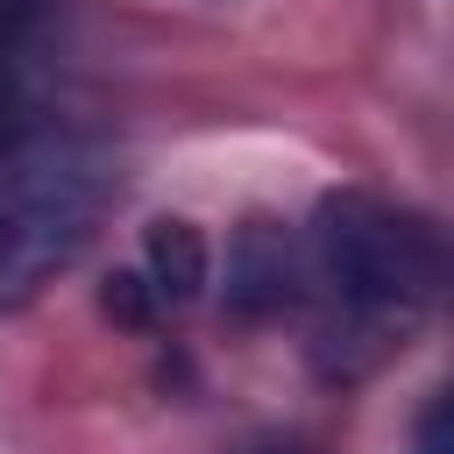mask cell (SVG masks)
I'll use <instances>...</instances> for the list:
<instances>
[{
    "label": "cell",
    "mask_w": 454,
    "mask_h": 454,
    "mask_svg": "<svg viewBox=\"0 0 454 454\" xmlns=\"http://www.w3.org/2000/svg\"><path fill=\"white\" fill-rule=\"evenodd\" d=\"M298 248H305V298L326 305L319 340L362 348V355L404 340L440 298V270H447L433 220L369 192L326 199Z\"/></svg>",
    "instance_id": "6da1fadb"
},
{
    "label": "cell",
    "mask_w": 454,
    "mask_h": 454,
    "mask_svg": "<svg viewBox=\"0 0 454 454\" xmlns=\"http://www.w3.org/2000/svg\"><path fill=\"white\" fill-rule=\"evenodd\" d=\"M106 163L71 135H14L0 142V305L35 298L106 213Z\"/></svg>",
    "instance_id": "7a4b0ae2"
},
{
    "label": "cell",
    "mask_w": 454,
    "mask_h": 454,
    "mask_svg": "<svg viewBox=\"0 0 454 454\" xmlns=\"http://www.w3.org/2000/svg\"><path fill=\"white\" fill-rule=\"evenodd\" d=\"M305 298V248L270 227V220H248L234 234V255H227V305L234 312H284Z\"/></svg>",
    "instance_id": "3957f363"
},
{
    "label": "cell",
    "mask_w": 454,
    "mask_h": 454,
    "mask_svg": "<svg viewBox=\"0 0 454 454\" xmlns=\"http://www.w3.org/2000/svg\"><path fill=\"white\" fill-rule=\"evenodd\" d=\"M142 277L163 305H184L199 298L206 284V234L192 220H149V241H142Z\"/></svg>",
    "instance_id": "277c9868"
},
{
    "label": "cell",
    "mask_w": 454,
    "mask_h": 454,
    "mask_svg": "<svg viewBox=\"0 0 454 454\" xmlns=\"http://www.w3.org/2000/svg\"><path fill=\"white\" fill-rule=\"evenodd\" d=\"M106 312H114V319H128V326H149V319L163 312V298L149 291V277H142V270H121V277L106 284Z\"/></svg>",
    "instance_id": "5b68a950"
},
{
    "label": "cell",
    "mask_w": 454,
    "mask_h": 454,
    "mask_svg": "<svg viewBox=\"0 0 454 454\" xmlns=\"http://www.w3.org/2000/svg\"><path fill=\"white\" fill-rule=\"evenodd\" d=\"M35 7H43V0H0V50H14V43L28 35V21H35Z\"/></svg>",
    "instance_id": "8992f818"
},
{
    "label": "cell",
    "mask_w": 454,
    "mask_h": 454,
    "mask_svg": "<svg viewBox=\"0 0 454 454\" xmlns=\"http://www.w3.org/2000/svg\"><path fill=\"white\" fill-rule=\"evenodd\" d=\"M419 454H447V397L426 411V426H419Z\"/></svg>",
    "instance_id": "52a82bcc"
}]
</instances>
